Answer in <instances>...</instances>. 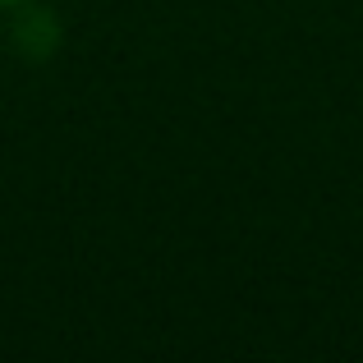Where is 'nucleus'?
<instances>
[{
	"instance_id": "nucleus-1",
	"label": "nucleus",
	"mask_w": 363,
	"mask_h": 363,
	"mask_svg": "<svg viewBox=\"0 0 363 363\" xmlns=\"http://www.w3.org/2000/svg\"><path fill=\"white\" fill-rule=\"evenodd\" d=\"M14 14H18L14 42L23 46V51H33V55H37V46H42V51H51V46H55V33H60V28H55V18L46 14V9H37L33 0H28V5H18Z\"/></svg>"
},
{
	"instance_id": "nucleus-2",
	"label": "nucleus",
	"mask_w": 363,
	"mask_h": 363,
	"mask_svg": "<svg viewBox=\"0 0 363 363\" xmlns=\"http://www.w3.org/2000/svg\"><path fill=\"white\" fill-rule=\"evenodd\" d=\"M18 5H28V0H0V9H18Z\"/></svg>"
}]
</instances>
